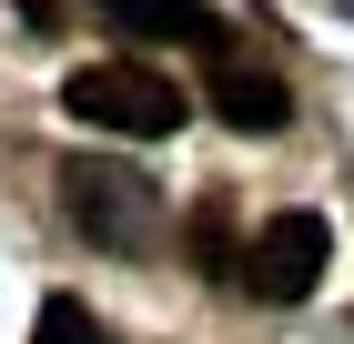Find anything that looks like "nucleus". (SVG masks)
I'll return each mask as SVG.
<instances>
[{"label": "nucleus", "instance_id": "obj_6", "mask_svg": "<svg viewBox=\"0 0 354 344\" xmlns=\"http://www.w3.org/2000/svg\"><path fill=\"white\" fill-rule=\"evenodd\" d=\"M30 344H111V324L91 314L82 293H51V304H41V324H30Z\"/></svg>", "mask_w": 354, "mask_h": 344}, {"label": "nucleus", "instance_id": "obj_2", "mask_svg": "<svg viewBox=\"0 0 354 344\" xmlns=\"http://www.w3.org/2000/svg\"><path fill=\"white\" fill-rule=\"evenodd\" d=\"M61 111H82L91 132H122V142H162V132L192 122L183 81L142 71V61H91V71H71L61 81Z\"/></svg>", "mask_w": 354, "mask_h": 344}, {"label": "nucleus", "instance_id": "obj_4", "mask_svg": "<svg viewBox=\"0 0 354 344\" xmlns=\"http://www.w3.org/2000/svg\"><path fill=\"white\" fill-rule=\"evenodd\" d=\"M91 10H111V30H142V41H183L203 61H233V30L203 0H91Z\"/></svg>", "mask_w": 354, "mask_h": 344}, {"label": "nucleus", "instance_id": "obj_1", "mask_svg": "<svg viewBox=\"0 0 354 344\" xmlns=\"http://www.w3.org/2000/svg\"><path fill=\"white\" fill-rule=\"evenodd\" d=\"M61 212L91 253H152L162 243V183L132 162H102V152L61 162Z\"/></svg>", "mask_w": 354, "mask_h": 344}, {"label": "nucleus", "instance_id": "obj_5", "mask_svg": "<svg viewBox=\"0 0 354 344\" xmlns=\"http://www.w3.org/2000/svg\"><path fill=\"white\" fill-rule=\"evenodd\" d=\"M213 111L233 122V132H283L294 122V91H283V71H263V61H213Z\"/></svg>", "mask_w": 354, "mask_h": 344}, {"label": "nucleus", "instance_id": "obj_3", "mask_svg": "<svg viewBox=\"0 0 354 344\" xmlns=\"http://www.w3.org/2000/svg\"><path fill=\"white\" fill-rule=\"evenodd\" d=\"M334 273V223L324 212H273L243 243V293L253 304H304V293Z\"/></svg>", "mask_w": 354, "mask_h": 344}]
</instances>
